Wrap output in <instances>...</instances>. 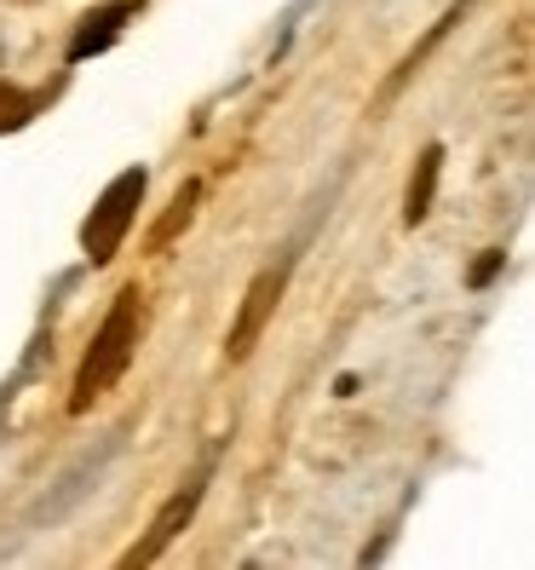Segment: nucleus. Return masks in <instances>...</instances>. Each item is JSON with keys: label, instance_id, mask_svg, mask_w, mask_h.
Listing matches in <instances>:
<instances>
[{"label": "nucleus", "instance_id": "obj_8", "mask_svg": "<svg viewBox=\"0 0 535 570\" xmlns=\"http://www.w3.org/2000/svg\"><path fill=\"white\" fill-rule=\"evenodd\" d=\"M449 23H460V7H455V12H449V18H444V23H438V29H432V41H438V36H444V29H449ZM432 41H426V47H432ZM415 63H420V52H409V63H404V70H397V76H392V81H386V92H380V110H386V105H392V92H397V87H404V81H409V76H415Z\"/></svg>", "mask_w": 535, "mask_h": 570}, {"label": "nucleus", "instance_id": "obj_2", "mask_svg": "<svg viewBox=\"0 0 535 570\" xmlns=\"http://www.w3.org/2000/svg\"><path fill=\"white\" fill-rule=\"evenodd\" d=\"M139 196H145V167H127V174H116L110 190L98 196L92 219L81 225V248H87L92 265H110V259L121 254V237H127V225H132Z\"/></svg>", "mask_w": 535, "mask_h": 570}, {"label": "nucleus", "instance_id": "obj_4", "mask_svg": "<svg viewBox=\"0 0 535 570\" xmlns=\"http://www.w3.org/2000/svg\"><path fill=\"white\" fill-rule=\"evenodd\" d=\"M283 283H288L283 265H271V272H259V277L248 283L242 306H237V323H230V341H225V357H230V363H242V357L259 346V334H265V323H271L277 299H283Z\"/></svg>", "mask_w": 535, "mask_h": 570}, {"label": "nucleus", "instance_id": "obj_1", "mask_svg": "<svg viewBox=\"0 0 535 570\" xmlns=\"http://www.w3.org/2000/svg\"><path fill=\"white\" fill-rule=\"evenodd\" d=\"M132 346H139V288H121L116 306H110V317H105V328L92 334V352H87L81 368H76V386H70V410H76V415H87L98 397H105V392L127 375Z\"/></svg>", "mask_w": 535, "mask_h": 570}, {"label": "nucleus", "instance_id": "obj_7", "mask_svg": "<svg viewBox=\"0 0 535 570\" xmlns=\"http://www.w3.org/2000/svg\"><path fill=\"white\" fill-rule=\"evenodd\" d=\"M29 116H36V98L0 81V132H18V127H23Z\"/></svg>", "mask_w": 535, "mask_h": 570}, {"label": "nucleus", "instance_id": "obj_3", "mask_svg": "<svg viewBox=\"0 0 535 570\" xmlns=\"http://www.w3.org/2000/svg\"><path fill=\"white\" fill-rule=\"evenodd\" d=\"M202 495H208V473H196V479H190L185 490H174V495L161 501V513L150 519L145 542H132L121 564H127V570H132V564H156V559H161L167 548H174V535H179V530H185V524L196 519V508H202Z\"/></svg>", "mask_w": 535, "mask_h": 570}, {"label": "nucleus", "instance_id": "obj_9", "mask_svg": "<svg viewBox=\"0 0 535 570\" xmlns=\"http://www.w3.org/2000/svg\"><path fill=\"white\" fill-rule=\"evenodd\" d=\"M501 259H507V254H489V259H478V265H473V283H489V277L501 272Z\"/></svg>", "mask_w": 535, "mask_h": 570}, {"label": "nucleus", "instance_id": "obj_5", "mask_svg": "<svg viewBox=\"0 0 535 570\" xmlns=\"http://www.w3.org/2000/svg\"><path fill=\"white\" fill-rule=\"evenodd\" d=\"M438 174H444V145H426L415 174H409V190H404V225H420L432 214V196H438Z\"/></svg>", "mask_w": 535, "mask_h": 570}, {"label": "nucleus", "instance_id": "obj_6", "mask_svg": "<svg viewBox=\"0 0 535 570\" xmlns=\"http://www.w3.org/2000/svg\"><path fill=\"white\" fill-rule=\"evenodd\" d=\"M190 214H196V185H179V196L167 203V214L156 219V230H150V248H167L179 237V230L190 225Z\"/></svg>", "mask_w": 535, "mask_h": 570}]
</instances>
